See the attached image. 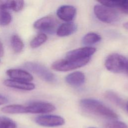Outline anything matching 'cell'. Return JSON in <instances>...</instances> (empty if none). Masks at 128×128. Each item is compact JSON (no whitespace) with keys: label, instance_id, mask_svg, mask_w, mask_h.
Returning a JSON list of instances; mask_svg holds the SVG:
<instances>
[{"label":"cell","instance_id":"8992f818","mask_svg":"<svg viewBox=\"0 0 128 128\" xmlns=\"http://www.w3.org/2000/svg\"><path fill=\"white\" fill-rule=\"evenodd\" d=\"M36 122L38 125L46 127H56L62 126L65 123L64 119L56 115H42L36 118Z\"/></svg>","mask_w":128,"mask_h":128},{"label":"cell","instance_id":"ba28073f","mask_svg":"<svg viewBox=\"0 0 128 128\" xmlns=\"http://www.w3.org/2000/svg\"><path fill=\"white\" fill-rule=\"evenodd\" d=\"M56 24V20L53 16H46L36 20L34 24V27L43 32H50L54 31Z\"/></svg>","mask_w":128,"mask_h":128},{"label":"cell","instance_id":"44dd1931","mask_svg":"<svg viewBox=\"0 0 128 128\" xmlns=\"http://www.w3.org/2000/svg\"><path fill=\"white\" fill-rule=\"evenodd\" d=\"M16 124L6 116H0V128H16Z\"/></svg>","mask_w":128,"mask_h":128},{"label":"cell","instance_id":"ffe728a7","mask_svg":"<svg viewBox=\"0 0 128 128\" xmlns=\"http://www.w3.org/2000/svg\"><path fill=\"white\" fill-rule=\"evenodd\" d=\"M47 40V36L44 33H40L36 35L30 42V46L32 48H36L44 43Z\"/></svg>","mask_w":128,"mask_h":128},{"label":"cell","instance_id":"d6986e66","mask_svg":"<svg viewBox=\"0 0 128 128\" xmlns=\"http://www.w3.org/2000/svg\"><path fill=\"white\" fill-rule=\"evenodd\" d=\"M101 37L98 34L94 32H90L86 34L82 40V42L84 44L90 45L100 42Z\"/></svg>","mask_w":128,"mask_h":128},{"label":"cell","instance_id":"6da1fadb","mask_svg":"<svg viewBox=\"0 0 128 128\" xmlns=\"http://www.w3.org/2000/svg\"><path fill=\"white\" fill-rule=\"evenodd\" d=\"M80 105L82 108L86 111L102 117L111 119H116L118 117L114 111L96 100L82 99L80 101Z\"/></svg>","mask_w":128,"mask_h":128},{"label":"cell","instance_id":"d4e9b609","mask_svg":"<svg viewBox=\"0 0 128 128\" xmlns=\"http://www.w3.org/2000/svg\"><path fill=\"white\" fill-rule=\"evenodd\" d=\"M11 9V0H0V10Z\"/></svg>","mask_w":128,"mask_h":128},{"label":"cell","instance_id":"7402d4cb","mask_svg":"<svg viewBox=\"0 0 128 128\" xmlns=\"http://www.w3.org/2000/svg\"><path fill=\"white\" fill-rule=\"evenodd\" d=\"M12 16L6 10H0V26H6L12 21Z\"/></svg>","mask_w":128,"mask_h":128},{"label":"cell","instance_id":"8fae6325","mask_svg":"<svg viewBox=\"0 0 128 128\" xmlns=\"http://www.w3.org/2000/svg\"><path fill=\"white\" fill-rule=\"evenodd\" d=\"M76 8L70 5H64L60 6L56 11V14L58 17L66 22L72 20L76 14Z\"/></svg>","mask_w":128,"mask_h":128},{"label":"cell","instance_id":"9a60e30c","mask_svg":"<svg viewBox=\"0 0 128 128\" xmlns=\"http://www.w3.org/2000/svg\"><path fill=\"white\" fill-rule=\"evenodd\" d=\"M77 29V26L73 22H67L62 24L56 30L58 36L64 37L74 34Z\"/></svg>","mask_w":128,"mask_h":128},{"label":"cell","instance_id":"30bf717a","mask_svg":"<svg viewBox=\"0 0 128 128\" xmlns=\"http://www.w3.org/2000/svg\"><path fill=\"white\" fill-rule=\"evenodd\" d=\"M6 72L12 80L30 82L34 78L30 72L22 69L10 68Z\"/></svg>","mask_w":128,"mask_h":128},{"label":"cell","instance_id":"9c48e42d","mask_svg":"<svg viewBox=\"0 0 128 128\" xmlns=\"http://www.w3.org/2000/svg\"><path fill=\"white\" fill-rule=\"evenodd\" d=\"M96 51V48L86 46L70 50L66 54V57L67 59L72 60L86 58H90Z\"/></svg>","mask_w":128,"mask_h":128},{"label":"cell","instance_id":"52a82bcc","mask_svg":"<svg viewBox=\"0 0 128 128\" xmlns=\"http://www.w3.org/2000/svg\"><path fill=\"white\" fill-rule=\"evenodd\" d=\"M26 107V113L46 114L54 111L56 107L52 104L44 102H32Z\"/></svg>","mask_w":128,"mask_h":128},{"label":"cell","instance_id":"f546056e","mask_svg":"<svg viewBox=\"0 0 128 128\" xmlns=\"http://www.w3.org/2000/svg\"><path fill=\"white\" fill-rule=\"evenodd\" d=\"M126 74H128V72H127V73H126Z\"/></svg>","mask_w":128,"mask_h":128},{"label":"cell","instance_id":"603a6c76","mask_svg":"<svg viewBox=\"0 0 128 128\" xmlns=\"http://www.w3.org/2000/svg\"><path fill=\"white\" fill-rule=\"evenodd\" d=\"M106 128H128V126L124 122L121 121H112L106 123L105 125Z\"/></svg>","mask_w":128,"mask_h":128},{"label":"cell","instance_id":"2e32d148","mask_svg":"<svg viewBox=\"0 0 128 128\" xmlns=\"http://www.w3.org/2000/svg\"><path fill=\"white\" fill-rule=\"evenodd\" d=\"M1 111L6 114H26V106L22 104H10L2 107Z\"/></svg>","mask_w":128,"mask_h":128},{"label":"cell","instance_id":"5b68a950","mask_svg":"<svg viewBox=\"0 0 128 128\" xmlns=\"http://www.w3.org/2000/svg\"><path fill=\"white\" fill-rule=\"evenodd\" d=\"M24 66L46 82H54L56 80V78L54 74L46 66L40 64L28 62L24 64Z\"/></svg>","mask_w":128,"mask_h":128},{"label":"cell","instance_id":"7a4b0ae2","mask_svg":"<svg viewBox=\"0 0 128 128\" xmlns=\"http://www.w3.org/2000/svg\"><path fill=\"white\" fill-rule=\"evenodd\" d=\"M104 64L108 70L113 72L126 74L128 71V59L118 54H112L108 56Z\"/></svg>","mask_w":128,"mask_h":128},{"label":"cell","instance_id":"e0dca14e","mask_svg":"<svg viewBox=\"0 0 128 128\" xmlns=\"http://www.w3.org/2000/svg\"><path fill=\"white\" fill-rule=\"evenodd\" d=\"M10 44L12 50L16 53L21 52L24 47V44L22 40L17 34H14L11 36Z\"/></svg>","mask_w":128,"mask_h":128},{"label":"cell","instance_id":"484cf974","mask_svg":"<svg viewBox=\"0 0 128 128\" xmlns=\"http://www.w3.org/2000/svg\"><path fill=\"white\" fill-rule=\"evenodd\" d=\"M8 102V98L2 94H0V105H2L6 104Z\"/></svg>","mask_w":128,"mask_h":128},{"label":"cell","instance_id":"3957f363","mask_svg":"<svg viewBox=\"0 0 128 128\" xmlns=\"http://www.w3.org/2000/svg\"><path fill=\"white\" fill-rule=\"evenodd\" d=\"M90 60V58L78 60L67 58L53 62L52 68L56 71H69L85 66L88 62Z\"/></svg>","mask_w":128,"mask_h":128},{"label":"cell","instance_id":"4fadbf2b","mask_svg":"<svg viewBox=\"0 0 128 128\" xmlns=\"http://www.w3.org/2000/svg\"><path fill=\"white\" fill-rule=\"evenodd\" d=\"M102 4L108 7L118 8L122 12L128 14V0H102L99 2Z\"/></svg>","mask_w":128,"mask_h":128},{"label":"cell","instance_id":"4316f807","mask_svg":"<svg viewBox=\"0 0 128 128\" xmlns=\"http://www.w3.org/2000/svg\"><path fill=\"white\" fill-rule=\"evenodd\" d=\"M4 54V48L2 43L0 40V57H2Z\"/></svg>","mask_w":128,"mask_h":128},{"label":"cell","instance_id":"5bb4252c","mask_svg":"<svg viewBox=\"0 0 128 128\" xmlns=\"http://www.w3.org/2000/svg\"><path fill=\"white\" fill-rule=\"evenodd\" d=\"M65 79L69 84L74 86H79L84 83L85 76L82 72H75L68 74Z\"/></svg>","mask_w":128,"mask_h":128},{"label":"cell","instance_id":"4dcf8cb0","mask_svg":"<svg viewBox=\"0 0 128 128\" xmlns=\"http://www.w3.org/2000/svg\"></svg>","mask_w":128,"mask_h":128},{"label":"cell","instance_id":"277c9868","mask_svg":"<svg viewBox=\"0 0 128 128\" xmlns=\"http://www.w3.org/2000/svg\"><path fill=\"white\" fill-rule=\"evenodd\" d=\"M94 11L96 17L104 22L114 23L118 20V14L114 8L102 4L94 6Z\"/></svg>","mask_w":128,"mask_h":128},{"label":"cell","instance_id":"cb8c5ba5","mask_svg":"<svg viewBox=\"0 0 128 128\" xmlns=\"http://www.w3.org/2000/svg\"><path fill=\"white\" fill-rule=\"evenodd\" d=\"M24 2L23 0H12L11 1V10L18 12L21 10L24 6Z\"/></svg>","mask_w":128,"mask_h":128},{"label":"cell","instance_id":"f1b7e54d","mask_svg":"<svg viewBox=\"0 0 128 128\" xmlns=\"http://www.w3.org/2000/svg\"><path fill=\"white\" fill-rule=\"evenodd\" d=\"M126 110H127V112H128V101L126 104Z\"/></svg>","mask_w":128,"mask_h":128},{"label":"cell","instance_id":"7c38bea8","mask_svg":"<svg viewBox=\"0 0 128 128\" xmlns=\"http://www.w3.org/2000/svg\"><path fill=\"white\" fill-rule=\"evenodd\" d=\"M4 84L7 87L24 90H32L35 88V85L32 83L12 79L4 80Z\"/></svg>","mask_w":128,"mask_h":128},{"label":"cell","instance_id":"ac0fdd59","mask_svg":"<svg viewBox=\"0 0 128 128\" xmlns=\"http://www.w3.org/2000/svg\"><path fill=\"white\" fill-rule=\"evenodd\" d=\"M104 96L106 98L120 107H124V104L122 99L116 93L109 90L105 92Z\"/></svg>","mask_w":128,"mask_h":128},{"label":"cell","instance_id":"83f0119b","mask_svg":"<svg viewBox=\"0 0 128 128\" xmlns=\"http://www.w3.org/2000/svg\"><path fill=\"white\" fill-rule=\"evenodd\" d=\"M124 28L128 30V22L124 24Z\"/></svg>","mask_w":128,"mask_h":128}]
</instances>
